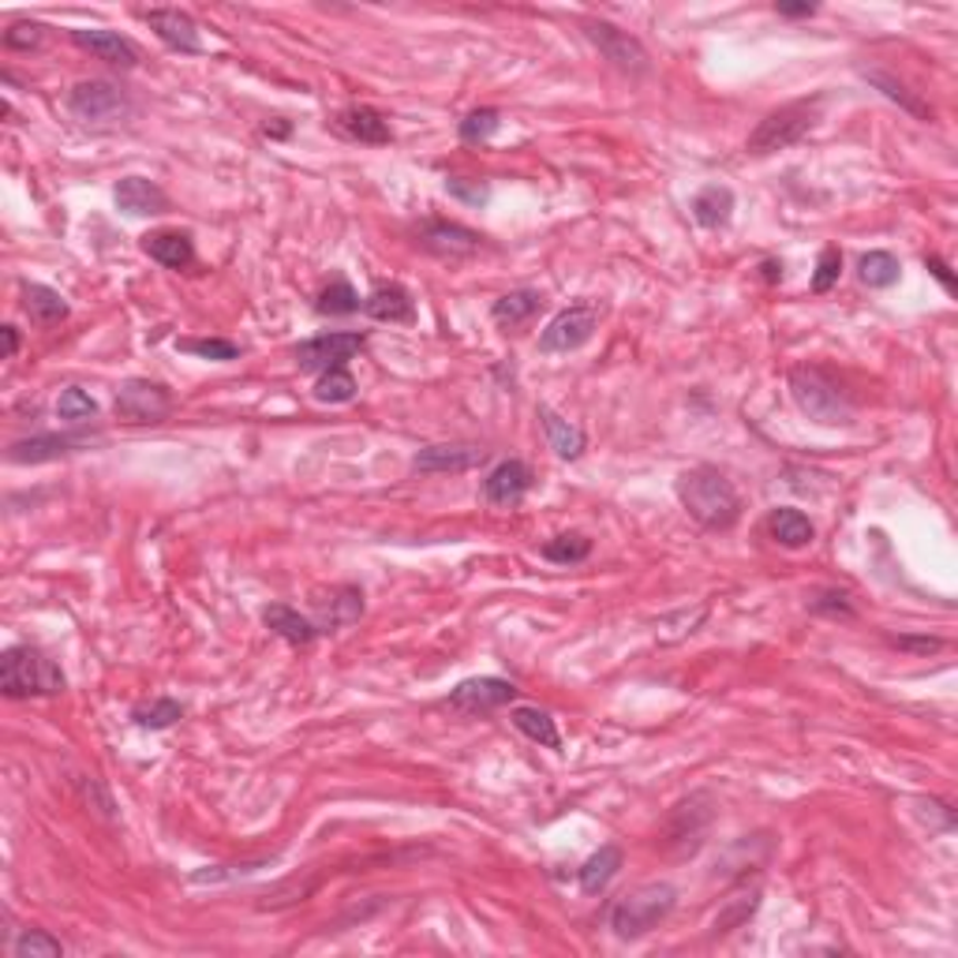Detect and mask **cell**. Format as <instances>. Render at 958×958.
I'll list each match as a JSON object with an SVG mask.
<instances>
[{"mask_svg": "<svg viewBox=\"0 0 958 958\" xmlns=\"http://www.w3.org/2000/svg\"><path fill=\"white\" fill-rule=\"evenodd\" d=\"M173 412V397L161 382L150 379H128L117 390V416L124 423H161Z\"/></svg>", "mask_w": 958, "mask_h": 958, "instance_id": "cell-8", "label": "cell"}, {"mask_svg": "<svg viewBox=\"0 0 958 958\" xmlns=\"http://www.w3.org/2000/svg\"><path fill=\"white\" fill-rule=\"evenodd\" d=\"M539 420H543V431H547L551 450L558 453L562 461H577L584 453V446H588V438H584V431L577 427V423L562 420L558 412L547 409V405L539 409Z\"/></svg>", "mask_w": 958, "mask_h": 958, "instance_id": "cell-27", "label": "cell"}, {"mask_svg": "<svg viewBox=\"0 0 958 958\" xmlns=\"http://www.w3.org/2000/svg\"><path fill=\"white\" fill-rule=\"evenodd\" d=\"M23 307L38 326H53V322L68 319V300L49 285H23Z\"/></svg>", "mask_w": 958, "mask_h": 958, "instance_id": "cell-31", "label": "cell"}, {"mask_svg": "<svg viewBox=\"0 0 958 958\" xmlns=\"http://www.w3.org/2000/svg\"><path fill=\"white\" fill-rule=\"evenodd\" d=\"M517 700V685L506 678H468L450 693V708L461 715H487Z\"/></svg>", "mask_w": 958, "mask_h": 958, "instance_id": "cell-11", "label": "cell"}, {"mask_svg": "<svg viewBox=\"0 0 958 958\" xmlns=\"http://www.w3.org/2000/svg\"><path fill=\"white\" fill-rule=\"evenodd\" d=\"M72 42H75L79 49H87L90 57L105 60V64H113V68H135V64H139L135 42H128V38L117 34V30L79 27V30H72Z\"/></svg>", "mask_w": 958, "mask_h": 958, "instance_id": "cell-15", "label": "cell"}, {"mask_svg": "<svg viewBox=\"0 0 958 958\" xmlns=\"http://www.w3.org/2000/svg\"><path fill=\"white\" fill-rule=\"evenodd\" d=\"M352 397H356V379L345 367L322 371V379L315 382V401H322V405H345Z\"/></svg>", "mask_w": 958, "mask_h": 958, "instance_id": "cell-36", "label": "cell"}, {"mask_svg": "<svg viewBox=\"0 0 958 958\" xmlns=\"http://www.w3.org/2000/svg\"><path fill=\"white\" fill-rule=\"evenodd\" d=\"M693 218H697V225L704 229H723L730 225L734 218V191L726 184H708L697 191V199H693Z\"/></svg>", "mask_w": 958, "mask_h": 958, "instance_id": "cell-26", "label": "cell"}, {"mask_svg": "<svg viewBox=\"0 0 958 958\" xmlns=\"http://www.w3.org/2000/svg\"><path fill=\"white\" fill-rule=\"evenodd\" d=\"M446 191H450L453 199H461V203H468V206H487V203H491V188L480 184V180L450 177V180H446Z\"/></svg>", "mask_w": 958, "mask_h": 958, "instance_id": "cell-44", "label": "cell"}, {"mask_svg": "<svg viewBox=\"0 0 958 958\" xmlns=\"http://www.w3.org/2000/svg\"><path fill=\"white\" fill-rule=\"evenodd\" d=\"M891 644L902 652H917V655H932V652L944 648L940 637H891Z\"/></svg>", "mask_w": 958, "mask_h": 958, "instance_id": "cell-48", "label": "cell"}, {"mask_svg": "<svg viewBox=\"0 0 958 958\" xmlns=\"http://www.w3.org/2000/svg\"><path fill=\"white\" fill-rule=\"evenodd\" d=\"M68 109L87 120V124H105V120H124L131 113V98L124 87L105 83V79H90V83H75L68 94Z\"/></svg>", "mask_w": 958, "mask_h": 958, "instance_id": "cell-7", "label": "cell"}, {"mask_svg": "<svg viewBox=\"0 0 958 958\" xmlns=\"http://www.w3.org/2000/svg\"><path fill=\"white\" fill-rule=\"evenodd\" d=\"M113 199H117V206L124 210V214H135V218L165 214V210H169V195L147 177H124L113 188Z\"/></svg>", "mask_w": 958, "mask_h": 958, "instance_id": "cell-19", "label": "cell"}, {"mask_svg": "<svg viewBox=\"0 0 958 958\" xmlns=\"http://www.w3.org/2000/svg\"><path fill=\"white\" fill-rule=\"evenodd\" d=\"M584 38L599 49L603 57L611 60L618 72L625 75H648L652 72V60H648V49H644L629 30L607 23V19H584Z\"/></svg>", "mask_w": 958, "mask_h": 958, "instance_id": "cell-6", "label": "cell"}, {"mask_svg": "<svg viewBox=\"0 0 958 958\" xmlns=\"http://www.w3.org/2000/svg\"><path fill=\"white\" fill-rule=\"evenodd\" d=\"M588 554H592L588 536H554L551 543H543V558L554 562V566H573V562H584Z\"/></svg>", "mask_w": 958, "mask_h": 958, "instance_id": "cell-38", "label": "cell"}, {"mask_svg": "<svg viewBox=\"0 0 958 958\" xmlns=\"http://www.w3.org/2000/svg\"><path fill=\"white\" fill-rule=\"evenodd\" d=\"M528 487H532V468L524 465V461L510 457V461H502V465H494L491 476L483 480V498H487L491 506L510 510L528 494Z\"/></svg>", "mask_w": 958, "mask_h": 958, "instance_id": "cell-17", "label": "cell"}, {"mask_svg": "<svg viewBox=\"0 0 958 958\" xmlns=\"http://www.w3.org/2000/svg\"><path fill=\"white\" fill-rule=\"evenodd\" d=\"M899 274H902L899 259L887 255V251H869V255H861V262H857V278L869 289H891Z\"/></svg>", "mask_w": 958, "mask_h": 958, "instance_id": "cell-33", "label": "cell"}, {"mask_svg": "<svg viewBox=\"0 0 958 958\" xmlns=\"http://www.w3.org/2000/svg\"><path fill=\"white\" fill-rule=\"evenodd\" d=\"M262 622H266V629H274L281 641H289L292 648H307L322 633L315 622L304 618L300 611H292L289 603H270V607L262 611Z\"/></svg>", "mask_w": 958, "mask_h": 958, "instance_id": "cell-21", "label": "cell"}, {"mask_svg": "<svg viewBox=\"0 0 958 958\" xmlns=\"http://www.w3.org/2000/svg\"><path fill=\"white\" fill-rule=\"evenodd\" d=\"M360 307L363 304H360L356 289H352L345 278L330 281V285L319 292V304H315L319 315H352V311H360Z\"/></svg>", "mask_w": 958, "mask_h": 958, "instance_id": "cell-35", "label": "cell"}, {"mask_svg": "<svg viewBox=\"0 0 958 958\" xmlns=\"http://www.w3.org/2000/svg\"><path fill=\"white\" fill-rule=\"evenodd\" d=\"M363 345H367V337L363 334H349V330H341V334H322V337L304 341V345H296L292 356H296L300 371H334V367H345Z\"/></svg>", "mask_w": 958, "mask_h": 958, "instance_id": "cell-10", "label": "cell"}, {"mask_svg": "<svg viewBox=\"0 0 958 958\" xmlns=\"http://www.w3.org/2000/svg\"><path fill=\"white\" fill-rule=\"evenodd\" d=\"M764 281H783V262H764Z\"/></svg>", "mask_w": 958, "mask_h": 958, "instance_id": "cell-52", "label": "cell"}, {"mask_svg": "<svg viewBox=\"0 0 958 958\" xmlns=\"http://www.w3.org/2000/svg\"><path fill=\"white\" fill-rule=\"evenodd\" d=\"M813 614H831V618H854V603L846 592H820L816 599H809Z\"/></svg>", "mask_w": 958, "mask_h": 958, "instance_id": "cell-45", "label": "cell"}, {"mask_svg": "<svg viewBox=\"0 0 958 958\" xmlns=\"http://www.w3.org/2000/svg\"><path fill=\"white\" fill-rule=\"evenodd\" d=\"M177 349L191 352V356H203V360H218V363L240 356L236 341H225V337H191V341H180Z\"/></svg>", "mask_w": 958, "mask_h": 958, "instance_id": "cell-41", "label": "cell"}, {"mask_svg": "<svg viewBox=\"0 0 958 958\" xmlns=\"http://www.w3.org/2000/svg\"><path fill=\"white\" fill-rule=\"evenodd\" d=\"M42 34H46L42 23H16V27L4 30V46L8 49H38L42 46Z\"/></svg>", "mask_w": 958, "mask_h": 958, "instance_id": "cell-46", "label": "cell"}, {"mask_svg": "<svg viewBox=\"0 0 958 958\" xmlns=\"http://www.w3.org/2000/svg\"><path fill=\"white\" fill-rule=\"evenodd\" d=\"M0 334H4V356L12 360L16 352H19V330H16V326H4Z\"/></svg>", "mask_w": 958, "mask_h": 958, "instance_id": "cell-51", "label": "cell"}, {"mask_svg": "<svg viewBox=\"0 0 958 958\" xmlns=\"http://www.w3.org/2000/svg\"><path fill=\"white\" fill-rule=\"evenodd\" d=\"M756 906H760V891H749V895H738V899H730V906H726V910L715 917V936L738 929L742 921H749V917L756 914Z\"/></svg>", "mask_w": 958, "mask_h": 958, "instance_id": "cell-42", "label": "cell"}, {"mask_svg": "<svg viewBox=\"0 0 958 958\" xmlns=\"http://www.w3.org/2000/svg\"><path fill=\"white\" fill-rule=\"evenodd\" d=\"M861 75H865V83L880 90L884 98H891L895 105H902L910 117H917V120H932V117H936V113H932V105H929V102H921V98H917L914 90H906V83H899V79H895V75L880 72V68H865Z\"/></svg>", "mask_w": 958, "mask_h": 958, "instance_id": "cell-29", "label": "cell"}, {"mask_svg": "<svg viewBox=\"0 0 958 958\" xmlns=\"http://www.w3.org/2000/svg\"><path fill=\"white\" fill-rule=\"evenodd\" d=\"M596 326H599V311L596 307H592V304H573L566 311H558V315L547 322V330L539 334V352H547V356H551V352H573V349L588 345L592 334H596Z\"/></svg>", "mask_w": 958, "mask_h": 958, "instance_id": "cell-9", "label": "cell"}, {"mask_svg": "<svg viewBox=\"0 0 958 958\" xmlns=\"http://www.w3.org/2000/svg\"><path fill=\"white\" fill-rule=\"evenodd\" d=\"M775 12L779 16H786V19H809V16H816V4H775Z\"/></svg>", "mask_w": 958, "mask_h": 958, "instance_id": "cell-50", "label": "cell"}, {"mask_svg": "<svg viewBox=\"0 0 958 958\" xmlns=\"http://www.w3.org/2000/svg\"><path fill=\"white\" fill-rule=\"evenodd\" d=\"M543 307V296L536 289H513L506 292V296H498L491 304V319L498 322V326H521V322H528L536 311Z\"/></svg>", "mask_w": 958, "mask_h": 958, "instance_id": "cell-28", "label": "cell"}, {"mask_svg": "<svg viewBox=\"0 0 958 958\" xmlns=\"http://www.w3.org/2000/svg\"><path fill=\"white\" fill-rule=\"evenodd\" d=\"M90 442H94V435H87V431H75V435H34V438L12 442L8 461H12V465H42V461H57L75 450H87Z\"/></svg>", "mask_w": 958, "mask_h": 958, "instance_id": "cell-14", "label": "cell"}, {"mask_svg": "<svg viewBox=\"0 0 958 958\" xmlns=\"http://www.w3.org/2000/svg\"><path fill=\"white\" fill-rule=\"evenodd\" d=\"M674 491H678L682 510L708 532L734 528L738 517H742V494H738V487H734V483L726 480L719 468H712V465H697V468L682 472L678 487H674Z\"/></svg>", "mask_w": 958, "mask_h": 958, "instance_id": "cell-1", "label": "cell"}, {"mask_svg": "<svg viewBox=\"0 0 958 958\" xmlns=\"http://www.w3.org/2000/svg\"><path fill=\"white\" fill-rule=\"evenodd\" d=\"M57 412H60V420H68V423H87V420L98 416V401L79 386H68L64 393H60Z\"/></svg>", "mask_w": 958, "mask_h": 958, "instance_id": "cell-40", "label": "cell"}, {"mask_svg": "<svg viewBox=\"0 0 958 958\" xmlns=\"http://www.w3.org/2000/svg\"><path fill=\"white\" fill-rule=\"evenodd\" d=\"M622 869V850L614 843H607V846H599L596 854L588 857V861L581 865V891L584 895H599L603 887H607L611 880H614V873Z\"/></svg>", "mask_w": 958, "mask_h": 958, "instance_id": "cell-30", "label": "cell"}, {"mask_svg": "<svg viewBox=\"0 0 958 958\" xmlns=\"http://www.w3.org/2000/svg\"><path fill=\"white\" fill-rule=\"evenodd\" d=\"M143 251L169 270H184L195 262V244H191V236L173 233V229H161V233L143 236Z\"/></svg>", "mask_w": 958, "mask_h": 958, "instance_id": "cell-25", "label": "cell"}, {"mask_svg": "<svg viewBox=\"0 0 958 958\" xmlns=\"http://www.w3.org/2000/svg\"><path fill=\"white\" fill-rule=\"evenodd\" d=\"M498 128H502V113H498V109H472V113L461 120L457 135H461V143L483 147V143H491L494 131H498Z\"/></svg>", "mask_w": 958, "mask_h": 958, "instance_id": "cell-34", "label": "cell"}, {"mask_svg": "<svg viewBox=\"0 0 958 958\" xmlns=\"http://www.w3.org/2000/svg\"><path fill=\"white\" fill-rule=\"evenodd\" d=\"M843 274V255L839 248H824L820 251V262H816V274H813V292H828L835 281Z\"/></svg>", "mask_w": 958, "mask_h": 958, "instance_id": "cell-43", "label": "cell"}, {"mask_svg": "<svg viewBox=\"0 0 958 958\" xmlns=\"http://www.w3.org/2000/svg\"><path fill=\"white\" fill-rule=\"evenodd\" d=\"M420 244L438 259H465L472 251H480L483 236L472 233V229L457 225V221H427L420 229Z\"/></svg>", "mask_w": 958, "mask_h": 958, "instance_id": "cell-16", "label": "cell"}, {"mask_svg": "<svg viewBox=\"0 0 958 958\" xmlns=\"http://www.w3.org/2000/svg\"><path fill=\"white\" fill-rule=\"evenodd\" d=\"M768 532H772V539L779 543V547H786V551H801V547H809L813 536H816L813 521L805 517L801 510H794V506H779V510H772V513H768Z\"/></svg>", "mask_w": 958, "mask_h": 958, "instance_id": "cell-23", "label": "cell"}, {"mask_svg": "<svg viewBox=\"0 0 958 958\" xmlns=\"http://www.w3.org/2000/svg\"><path fill=\"white\" fill-rule=\"evenodd\" d=\"M674 906H678V891H674V884H667V880L641 884L614 902L611 929L618 940H641V936H648L652 929H659V925L667 921Z\"/></svg>", "mask_w": 958, "mask_h": 958, "instance_id": "cell-3", "label": "cell"}, {"mask_svg": "<svg viewBox=\"0 0 958 958\" xmlns=\"http://www.w3.org/2000/svg\"><path fill=\"white\" fill-rule=\"evenodd\" d=\"M83 798H87V805L90 809H94L98 816H105V820H113V798H109L105 794V786L94 779V775H90V779H83Z\"/></svg>", "mask_w": 958, "mask_h": 958, "instance_id": "cell-47", "label": "cell"}, {"mask_svg": "<svg viewBox=\"0 0 958 958\" xmlns=\"http://www.w3.org/2000/svg\"><path fill=\"white\" fill-rule=\"evenodd\" d=\"M143 19L169 49H177V53H191V57L203 53V38H199L195 19H191L188 12H180V8H150Z\"/></svg>", "mask_w": 958, "mask_h": 958, "instance_id": "cell-13", "label": "cell"}, {"mask_svg": "<svg viewBox=\"0 0 958 958\" xmlns=\"http://www.w3.org/2000/svg\"><path fill=\"white\" fill-rule=\"evenodd\" d=\"M337 128L345 131L349 139H356V143H371V147H382L393 139L390 131V120L379 113V109L371 105H349L337 113Z\"/></svg>", "mask_w": 958, "mask_h": 958, "instance_id": "cell-20", "label": "cell"}, {"mask_svg": "<svg viewBox=\"0 0 958 958\" xmlns=\"http://www.w3.org/2000/svg\"><path fill=\"white\" fill-rule=\"evenodd\" d=\"M790 393L801 416H809L820 427H843L854 420V401L824 367H794L790 371Z\"/></svg>", "mask_w": 958, "mask_h": 958, "instance_id": "cell-4", "label": "cell"}, {"mask_svg": "<svg viewBox=\"0 0 958 958\" xmlns=\"http://www.w3.org/2000/svg\"><path fill=\"white\" fill-rule=\"evenodd\" d=\"M12 951H16V958H60L64 955V944L42 929H23L16 936Z\"/></svg>", "mask_w": 958, "mask_h": 958, "instance_id": "cell-37", "label": "cell"}, {"mask_svg": "<svg viewBox=\"0 0 958 958\" xmlns=\"http://www.w3.org/2000/svg\"><path fill=\"white\" fill-rule=\"evenodd\" d=\"M315 607L322 611V618L315 622L322 633H334L341 625H352L363 614V592L345 584V588H334L326 599H315Z\"/></svg>", "mask_w": 958, "mask_h": 958, "instance_id": "cell-24", "label": "cell"}, {"mask_svg": "<svg viewBox=\"0 0 958 958\" xmlns=\"http://www.w3.org/2000/svg\"><path fill=\"white\" fill-rule=\"evenodd\" d=\"M820 113H824V98H801V102L772 109V113L753 128L745 150L756 158H764V154H775V150L801 143V139L820 124Z\"/></svg>", "mask_w": 958, "mask_h": 958, "instance_id": "cell-5", "label": "cell"}, {"mask_svg": "<svg viewBox=\"0 0 958 958\" xmlns=\"http://www.w3.org/2000/svg\"><path fill=\"white\" fill-rule=\"evenodd\" d=\"M487 461V450L472 446V442H438V446H423L412 457V472L435 476V472H468Z\"/></svg>", "mask_w": 958, "mask_h": 958, "instance_id": "cell-12", "label": "cell"}, {"mask_svg": "<svg viewBox=\"0 0 958 958\" xmlns=\"http://www.w3.org/2000/svg\"><path fill=\"white\" fill-rule=\"evenodd\" d=\"M708 824H712L708 794H693L689 801H682L678 809H674L667 824V843H682V854H693L700 846V835Z\"/></svg>", "mask_w": 958, "mask_h": 958, "instance_id": "cell-18", "label": "cell"}, {"mask_svg": "<svg viewBox=\"0 0 958 958\" xmlns=\"http://www.w3.org/2000/svg\"><path fill=\"white\" fill-rule=\"evenodd\" d=\"M180 715H184V708H180L173 697H158L150 704H139L135 723L143 726V730H165V726H173Z\"/></svg>", "mask_w": 958, "mask_h": 958, "instance_id": "cell-39", "label": "cell"}, {"mask_svg": "<svg viewBox=\"0 0 958 958\" xmlns=\"http://www.w3.org/2000/svg\"><path fill=\"white\" fill-rule=\"evenodd\" d=\"M363 315L379 322H416V300L409 296L405 285H379L363 300Z\"/></svg>", "mask_w": 958, "mask_h": 958, "instance_id": "cell-22", "label": "cell"}, {"mask_svg": "<svg viewBox=\"0 0 958 958\" xmlns=\"http://www.w3.org/2000/svg\"><path fill=\"white\" fill-rule=\"evenodd\" d=\"M510 719H513V726H517V730L524 734V738L547 745V749H562L558 726H554V719H551L547 712H539V708H513Z\"/></svg>", "mask_w": 958, "mask_h": 958, "instance_id": "cell-32", "label": "cell"}, {"mask_svg": "<svg viewBox=\"0 0 958 958\" xmlns=\"http://www.w3.org/2000/svg\"><path fill=\"white\" fill-rule=\"evenodd\" d=\"M925 266H929V274L944 285V292H955V278H951V270H947V262L940 255H929V259H925Z\"/></svg>", "mask_w": 958, "mask_h": 958, "instance_id": "cell-49", "label": "cell"}, {"mask_svg": "<svg viewBox=\"0 0 958 958\" xmlns=\"http://www.w3.org/2000/svg\"><path fill=\"white\" fill-rule=\"evenodd\" d=\"M64 670L46 652L30 648V644H16V648L0 655V689H4V697H57V693H64Z\"/></svg>", "mask_w": 958, "mask_h": 958, "instance_id": "cell-2", "label": "cell"}]
</instances>
